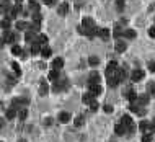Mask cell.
Returning <instances> with one entry per match:
<instances>
[{"instance_id":"ba28073f","label":"cell","mask_w":155,"mask_h":142,"mask_svg":"<svg viewBox=\"0 0 155 142\" xmlns=\"http://www.w3.org/2000/svg\"><path fill=\"white\" fill-rule=\"evenodd\" d=\"M124 96H126V98L129 100L131 103H134L136 100H137V93L132 92V90H126V92H124Z\"/></svg>"},{"instance_id":"44dd1931","label":"cell","mask_w":155,"mask_h":142,"mask_svg":"<svg viewBox=\"0 0 155 142\" xmlns=\"http://www.w3.org/2000/svg\"><path fill=\"white\" fill-rule=\"evenodd\" d=\"M59 121H60V123H69V121H70V114L65 113V111H64V113H60L59 114Z\"/></svg>"},{"instance_id":"5bb4252c","label":"cell","mask_w":155,"mask_h":142,"mask_svg":"<svg viewBox=\"0 0 155 142\" xmlns=\"http://www.w3.org/2000/svg\"><path fill=\"white\" fill-rule=\"evenodd\" d=\"M82 26H85V28H95V22H93V18H90V16L83 18Z\"/></svg>"},{"instance_id":"d6986e66","label":"cell","mask_w":155,"mask_h":142,"mask_svg":"<svg viewBox=\"0 0 155 142\" xmlns=\"http://www.w3.org/2000/svg\"><path fill=\"white\" fill-rule=\"evenodd\" d=\"M29 10L33 11V13H39V5H38V2L36 0H29Z\"/></svg>"},{"instance_id":"7a4b0ae2","label":"cell","mask_w":155,"mask_h":142,"mask_svg":"<svg viewBox=\"0 0 155 142\" xmlns=\"http://www.w3.org/2000/svg\"><path fill=\"white\" fill-rule=\"evenodd\" d=\"M144 75H145V72L141 70V69H137V70H134L131 74V80H132V82H141L142 78H144Z\"/></svg>"},{"instance_id":"7bdbcfd3","label":"cell","mask_w":155,"mask_h":142,"mask_svg":"<svg viewBox=\"0 0 155 142\" xmlns=\"http://www.w3.org/2000/svg\"><path fill=\"white\" fill-rule=\"evenodd\" d=\"M51 123H52L51 118H46V119H44V124H46V126H51Z\"/></svg>"},{"instance_id":"8d00e7d4","label":"cell","mask_w":155,"mask_h":142,"mask_svg":"<svg viewBox=\"0 0 155 142\" xmlns=\"http://www.w3.org/2000/svg\"><path fill=\"white\" fill-rule=\"evenodd\" d=\"M96 110H98V101L93 100L92 103H90V111H96Z\"/></svg>"},{"instance_id":"d4e9b609","label":"cell","mask_w":155,"mask_h":142,"mask_svg":"<svg viewBox=\"0 0 155 142\" xmlns=\"http://www.w3.org/2000/svg\"><path fill=\"white\" fill-rule=\"evenodd\" d=\"M88 64L90 65H93V67H95V65H98L100 64V59L96 56H92V57H88Z\"/></svg>"},{"instance_id":"9a60e30c","label":"cell","mask_w":155,"mask_h":142,"mask_svg":"<svg viewBox=\"0 0 155 142\" xmlns=\"http://www.w3.org/2000/svg\"><path fill=\"white\" fill-rule=\"evenodd\" d=\"M67 11H69V4H65V2H64V4H60L59 5V8H57V13L59 15H67Z\"/></svg>"},{"instance_id":"2e32d148","label":"cell","mask_w":155,"mask_h":142,"mask_svg":"<svg viewBox=\"0 0 155 142\" xmlns=\"http://www.w3.org/2000/svg\"><path fill=\"white\" fill-rule=\"evenodd\" d=\"M88 83H100V75H98V72H90Z\"/></svg>"},{"instance_id":"e0dca14e","label":"cell","mask_w":155,"mask_h":142,"mask_svg":"<svg viewBox=\"0 0 155 142\" xmlns=\"http://www.w3.org/2000/svg\"><path fill=\"white\" fill-rule=\"evenodd\" d=\"M52 67L56 69V70H59V69L64 67V59H60V57H57V59L52 60Z\"/></svg>"},{"instance_id":"484cf974","label":"cell","mask_w":155,"mask_h":142,"mask_svg":"<svg viewBox=\"0 0 155 142\" xmlns=\"http://www.w3.org/2000/svg\"><path fill=\"white\" fill-rule=\"evenodd\" d=\"M26 116H28V110H26V108H21V110L18 111V118L23 121V119H26Z\"/></svg>"},{"instance_id":"74e56055","label":"cell","mask_w":155,"mask_h":142,"mask_svg":"<svg viewBox=\"0 0 155 142\" xmlns=\"http://www.w3.org/2000/svg\"><path fill=\"white\" fill-rule=\"evenodd\" d=\"M8 26H10L8 18H4V20H2V28H4V29H8Z\"/></svg>"},{"instance_id":"f35d334b","label":"cell","mask_w":155,"mask_h":142,"mask_svg":"<svg viewBox=\"0 0 155 142\" xmlns=\"http://www.w3.org/2000/svg\"><path fill=\"white\" fill-rule=\"evenodd\" d=\"M103 110H105V113H113V106H111V105H105V106H103Z\"/></svg>"},{"instance_id":"bcb514c9","label":"cell","mask_w":155,"mask_h":142,"mask_svg":"<svg viewBox=\"0 0 155 142\" xmlns=\"http://www.w3.org/2000/svg\"><path fill=\"white\" fill-rule=\"evenodd\" d=\"M20 142H25V141H20Z\"/></svg>"},{"instance_id":"8992f818","label":"cell","mask_w":155,"mask_h":142,"mask_svg":"<svg viewBox=\"0 0 155 142\" xmlns=\"http://www.w3.org/2000/svg\"><path fill=\"white\" fill-rule=\"evenodd\" d=\"M47 92H49V87H47L46 80H41V82H39V95H41V96H46Z\"/></svg>"},{"instance_id":"836d02e7","label":"cell","mask_w":155,"mask_h":142,"mask_svg":"<svg viewBox=\"0 0 155 142\" xmlns=\"http://www.w3.org/2000/svg\"><path fill=\"white\" fill-rule=\"evenodd\" d=\"M11 69L15 70V74H17V75H20V74H21V69H20V65H18L17 62H13V64H11Z\"/></svg>"},{"instance_id":"7402d4cb","label":"cell","mask_w":155,"mask_h":142,"mask_svg":"<svg viewBox=\"0 0 155 142\" xmlns=\"http://www.w3.org/2000/svg\"><path fill=\"white\" fill-rule=\"evenodd\" d=\"M116 51L118 52H124V51H126V43H124V41H118L116 43Z\"/></svg>"},{"instance_id":"52a82bcc","label":"cell","mask_w":155,"mask_h":142,"mask_svg":"<svg viewBox=\"0 0 155 142\" xmlns=\"http://www.w3.org/2000/svg\"><path fill=\"white\" fill-rule=\"evenodd\" d=\"M41 51H42V46H41L39 43H33L31 47H29V52H31L33 56H36V54H41Z\"/></svg>"},{"instance_id":"5b68a950","label":"cell","mask_w":155,"mask_h":142,"mask_svg":"<svg viewBox=\"0 0 155 142\" xmlns=\"http://www.w3.org/2000/svg\"><path fill=\"white\" fill-rule=\"evenodd\" d=\"M114 132H116L118 136H124V134H127L129 131H127V128L123 124V123H118V124L114 126Z\"/></svg>"},{"instance_id":"7c38bea8","label":"cell","mask_w":155,"mask_h":142,"mask_svg":"<svg viewBox=\"0 0 155 142\" xmlns=\"http://www.w3.org/2000/svg\"><path fill=\"white\" fill-rule=\"evenodd\" d=\"M93 100H95V95H93V93H83V96H82V101H83L85 105H90L93 101Z\"/></svg>"},{"instance_id":"ab89813d","label":"cell","mask_w":155,"mask_h":142,"mask_svg":"<svg viewBox=\"0 0 155 142\" xmlns=\"http://www.w3.org/2000/svg\"><path fill=\"white\" fill-rule=\"evenodd\" d=\"M113 34H114V38H119V36L123 34V33H121V29L116 26V28H114V33H113Z\"/></svg>"},{"instance_id":"cb8c5ba5","label":"cell","mask_w":155,"mask_h":142,"mask_svg":"<svg viewBox=\"0 0 155 142\" xmlns=\"http://www.w3.org/2000/svg\"><path fill=\"white\" fill-rule=\"evenodd\" d=\"M11 52H13L15 56H21V54H23V49H21V46H18V44H15V46L11 47Z\"/></svg>"},{"instance_id":"4dcf8cb0","label":"cell","mask_w":155,"mask_h":142,"mask_svg":"<svg viewBox=\"0 0 155 142\" xmlns=\"http://www.w3.org/2000/svg\"><path fill=\"white\" fill-rule=\"evenodd\" d=\"M36 43H39V44H41V46H46V44H47V36L41 34V36H39V38H38V41H36Z\"/></svg>"},{"instance_id":"ac0fdd59","label":"cell","mask_w":155,"mask_h":142,"mask_svg":"<svg viewBox=\"0 0 155 142\" xmlns=\"http://www.w3.org/2000/svg\"><path fill=\"white\" fill-rule=\"evenodd\" d=\"M25 39L28 41V43H36V33L33 31V29H31V31H28L25 34Z\"/></svg>"},{"instance_id":"ffe728a7","label":"cell","mask_w":155,"mask_h":142,"mask_svg":"<svg viewBox=\"0 0 155 142\" xmlns=\"http://www.w3.org/2000/svg\"><path fill=\"white\" fill-rule=\"evenodd\" d=\"M17 114H18V110H17V108H13V106L8 108V110H7V119H13Z\"/></svg>"},{"instance_id":"277c9868","label":"cell","mask_w":155,"mask_h":142,"mask_svg":"<svg viewBox=\"0 0 155 142\" xmlns=\"http://www.w3.org/2000/svg\"><path fill=\"white\" fill-rule=\"evenodd\" d=\"M67 88V82L64 80V82H56L54 83V87H52V92L54 93H60L62 90H65Z\"/></svg>"},{"instance_id":"e575fe53","label":"cell","mask_w":155,"mask_h":142,"mask_svg":"<svg viewBox=\"0 0 155 142\" xmlns=\"http://www.w3.org/2000/svg\"><path fill=\"white\" fill-rule=\"evenodd\" d=\"M116 8H118V11H123L124 10V0H118V2H116Z\"/></svg>"},{"instance_id":"ee69618b","label":"cell","mask_w":155,"mask_h":142,"mask_svg":"<svg viewBox=\"0 0 155 142\" xmlns=\"http://www.w3.org/2000/svg\"><path fill=\"white\" fill-rule=\"evenodd\" d=\"M44 4L46 5H54L56 4V0H44Z\"/></svg>"},{"instance_id":"603a6c76","label":"cell","mask_w":155,"mask_h":142,"mask_svg":"<svg viewBox=\"0 0 155 142\" xmlns=\"http://www.w3.org/2000/svg\"><path fill=\"white\" fill-rule=\"evenodd\" d=\"M51 54H52L51 47H47V46H42V51H41V56H42V57H49Z\"/></svg>"},{"instance_id":"d590c367","label":"cell","mask_w":155,"mask_h":142,"mask_svg":"<svg viewBox=\"0 0 155 142\" xmlns=\"http://www.w3.org/2000/svg\"><path fill=\"white\" fill-rule=\"evenodd\" d=\"M26 28H28V25L25 22H17V29H26Z\"/></svg>"},{"instance_id":"b9f144b4","label":"cell","mask_w":155,"mask_h":142,"mask_svg":"<svg viewBox=\"0 0 155 142\" xmlns=\"http://www.w3.org/2000/svg\"><path fill=\"white\" fill-rule=\"evenodd\" d=\"M149 36H150V38H155V26L149 28Z\"/></svg>"},{"instance_id":"30bf717a","label":"cell","mask_w":155,"mask_h":142,"mask_svg":"<svg viewBox=\"0 0 155 142\" xmlns=\"http://www.w3.org/2000/svg\"><path fill=\"white\" fill-rule=\"evenodd\" d=\"M98 36L101 39H105V41H108V39L111 38V31H109V29H106V28H101L98 31Z\"/></svg>"},{"instance_id":"f6af8a7d","label":"cell","mask_w":155,"mask_h":142,"mask_svg":"<svg viewBox=\"0 0 155 142\" xmlns=\"http://www.w3.org/2000/svg\"><path fill=\"white\" fill-rule=\"evenodd\" d=\"M17 4H21V0H17Z\"/></svg>"},{"instance_id":"1f68e13d","label":"cell","mask_w":155,"mask_h":142,"mask_svg":"<svg viewBox=\"0 0 155 142\" xmlns=\"http://www.w3.org/2000/svg\"><path fill=\"white\" fill-rule=\"evenodd\" d=\"M106 70H118V64H116V60H111L108 64V67H106Z\"/></svg>"},{"instance_id":"4fadbf2b","label":"cell","mask_w":155,"mask_h":142,"mask_svg":"<svg viewBox=\"0 0 155 142\" xmlns=\"http://www.w3.org/2000/svg\"><path fill=\"white\" fill-rule=\"evenodd\" d=\"M15 33H10V31H5V34H4V44L5 43H13L15 41Z\"/></svg>"},{"instance_id":"6da1fadb","label":"cell","mask_w":155,"mask_h":142,"mask_svg":"<svg viewBox=\"0 0 155 142\" xmlns=\"http://www.w3.org/2000/svg\"><path fill=\"white\" fill-rule=\"evenodd\" d=\"M121 123L126 126L129 132H134L136 131V124H134V121H132V118H131L129 114H123V116H121Z\"/></svg>"},{"instance_id":"8fae6325","label":"cell","mask_w":155,"mask_h":142,"mask_svg":"<svg viewBox=\"0 0 155 142\" xmlns=\"http://www.w3.org/2000/svg\"><path fill=\"white\" fill-rule=\"evenodd\" d=\"M134 103H137L139 106H145V105L149 103V95H141V96H137V100H136Z\"/></svg>"},{"instance_id":"3957f363","label":"cell","mask_w":155,"mask_h":142,"mask_svg":"<svg viewBox=\"0 0 155 142\" xmlns=\"http://www.w3.org/2000/svg\"><path fill=\"white\" fill-rule=\"evenodd\" d=\"M88 92L93 93L95 96H98L101 93V87H100V83H88Z\"/></svg>"},{"instance_id":"4316f807","label":"cell","mask_w":155,"mask_h":142,"mask_svg":"<svg viewBox=\"0 0 155 142\" xmlns=\"http://www.w3.org/2000/svg\"><path fill=\"white\" fill-rule=\"evenodd\" d=\"M124 36H126L127 39H134L136 38V31L134 29H126V31H124Z\"/></svg>"},{"instance_id":"f1b7e54d","label":"cell","mask_w":155,"mask_h":142,"mask_svg":"<svg viewBox=\"0 0 155 142\" xmlns=\"http://www.w3.org/2000/svg\"><path fill=\"white\" fill-rule=\"evenodd\" d=\"M83 123H85V118L83 116H77V118H75V121H74V124L77 126V128H80Z\"/></svg>"},{"instance_id":"9c48e42d","label":"cell","mask_w":155,"mask_h":142,"mask_svg":"<svg viewBox=\"0 0 155 142\" xmlns=\"http://www.w3.org/2000/svg\"><path fill=\"white\" fill-rule=\"evenodd\" d=\"M150 123H149V121H141V123H139V129H141L142 132H149V134H150Z\"/></svg>"},{"instance_id":"60d3db41","label":"cell","mask_w":155,"mask_h":142,"mask_svg":"<svg viewBox=\"0 0 155 142\" xmlns=\"http://www.w3.org/2000/svg\"><path fill=\"white\" fill-rule=\"evenodd\" d=\"M149 70H150V72H155V60L149 62Z\"/></svg>"},{"instance_id":"d6a6232c","label":"cell","mask_w":155,"mask_h":142,"mask_svg":"<svg viewBox=\"0 0 155 142\" xmlns=\"http://www.w3.org/2000/svg\"><path fill=\"white\" fill-rule=\"evenodd\" d=\"M142 142H152V134L144 132V136H142Z\"/></svg>"},{"instance_id":"83f0119b","label":"cell","mask_w":155,"mask_h":142,"mask_svg":"<svg viewBox=\"0 0 155 142\" xmlns=\"http://www.w3.org/2000/svg\"><path fill=\"white\" fill-rule=\"evenodd\" d=\"M47 77H49V80H57V78H59V70H56V69H54V70H51Z\"/></svg>"},{"instance_id":"f546056e","label":"cell","mask_w":155,"mask_h":142,"mask_svg":"<svg viewBox=\"0 0 155 142\" xmlns=\"http://www.w3.org/2000/svg\"><path fill=\"white\" fill-rule=\"evenodd\" d=\"M147 93L149 95H155V82H150L147 85Z\"/></svg>"}]
</instances>
